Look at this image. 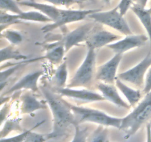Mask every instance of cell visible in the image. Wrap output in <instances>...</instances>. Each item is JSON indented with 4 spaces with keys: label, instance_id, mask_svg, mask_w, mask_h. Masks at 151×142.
Wrapping results in <instances>:
<instances>
[{
    "label": "cell",
    "instance_id": "cell-1",
    "mask_svg": "<svg viewBox=\"0 0 151 142\" xmlns=\"http://www.w3.org/2000/svg\"><path fill=\"white\" fill-rule=\"evenodd\" d=\"M42 93L52 112L54 124L53 131L48 135L47 138L63 137L66 135L69 126L78 125L70 104L65 101L58 95V93H53L48 87H42Z\"/></svg>",
    "mask_w": 151,
    "mask_h": 142
},
{
    "label": "cell",
    "instance_id": "cell-2",
    "mask_svg": "<svg viewBox=\"0 0 151 142\" xmlns=\"http://www.w3.org/2000/svg\"><path fill=\"white\" fill-rule=\"evenodd\" d=\"M150 118L151 91L147 93L141 103L131 113L122 118L119 130L125 133L126 138H129Z\"/></svg>",
    "mask_w": 151,
    "mask_h": 142
},
{
    "label": "cell",
    "instance_id": "cell-3",
    "mask_svg": "<svg viewBox=\"0 0 151 142\" xmlns=\"http://www.w3.org/2000/svg\"><path fill=\"white\" fill-rule=\"evenodd\" d=\"M70 106L73 111L78 124L88 121L96 123L100 125H104L106 127L110 126L118 129L120 127L122 118L110 116L103 111L91 108L75 106L71 104Z\"/></svg>",
    "mask_w": 151,
    "mask_h": 142
},
{
    "label": "cell",
    "instance_id": "cell-4",
    "mask_svg": "<svg viewBox=\"0 0 151 142\" xmlns=\"http://www.w3.org/2000/svg\"><path fill=\"white\" fill-rule=\"evenodd\" d=\"M88 17L94 19L99 23L108 25L122 34L127 36L132 34L128 23L123 18V16L121 15L118 6L109 11L100 12V10H97L88 15Z\"/></svg>",
    "mask_w": 151,
    "mask_h": 142
},
{
    "label": "cell",
    "instance_id": "cell-5",
    "mask_svg": "<svg viewBox=\"0 0 151 142\" xmlns=\"http://www.w3.org/2000/svg\"><path fill=\"white\" fill-rule=\"evenodd\" d=\"M96 53L94 49L88 48L85 60L71 80L70 84L68 85V87H81L87 86L90 84L94 73Z\"/></svg>",
    "mask_w": 151,
    "mask_h": 142
},
{
    "label": "cell",
    "instance_id": "cell-6",
    "mask_svg": "<svg viewBox=\"0 0 151 142\" xmlns=\"http://www.w3.org/2000/svg\"><path fill=\"white\" fill-rule=\"evenodd\" d=\"M151 65V53L143 59L142 62L131 69L128 70L125 72H122L118 75V78L123 81H128L134 85L141 87L144 81L145 74Z\"/></svg>",
    "mask_w": 151,
    "mask_h": 142
},
{
    "label": "cell",
    "instance_id": "cell-7",
    "mask_svg": "<svg viewBox=\"0 0 151 142\" xmlns=\"http://www.w3.org/2000/svg\"><path fill=\"white\" fill-rule=\"evenodd\" d=\"M99 10H61L60 18L58 21L52 25H49L43 28L44 32H49L55 30L57 28H60L66 24L72 22H78L83 20L88 16V15Z\"/></svg>",
    "mask_w": 151,
    "mask_h": 142
},
{
    "label": "cell",
    "instance_id": "cell-8",
    "mask_svg": "<svg viewBox=\"0 0 151 142\" xmlns=\"http://www.w3.org/2000/svg\"><path fill=\"white\" fill-rule=\"evenodd\" d=\"M122 58V53H116V55L109 62L99 67L96 75L97 79L100 80L106 84H113L116 78V70Z\"/></svg>",
    "mask_w": 151,
    "mask_h": 142
},
{
    "label": "cell",
    "instance_id": "cell-9",
    "mask_svg": "<svg viewBox=\"0 0 151 142\" xmlns=\"http://www.w3.org/2000/svg\"><path fill=\"white\" fill-rule=\"evenodd\" d=\"M93 28L94 24H86L66 34L63 39L60 41L64 46L66 52L72 48L73 46L78 45L82 41H86L87 37L93 31Z\"/></svg>",
    "mask_w": 151,
    "mask_h": 142
},
{
    "label": "cell",
    "instance_id": "cell-10",
    "mask_svg": "<svg viewBox=\"0 0 151 142\" xmlns=\"http://www.w3.org/2000/svg\"><path fill=\"white\" fill-rule=\"evenodd\" d=\"M147 41V37L145 35H128L125 38L113 44H108V47L116 53H122L135 47L144 45Z\"/></svg>",
    "mask_w": 151,
    "mask_h": 142
},
{
    "label": "cell",
    "instance_id": "cell-11",
    "mask_svg": "<svg viewBox=\"0 0 151 142\" xmlns=\"http://www.w3.org/2000/svg\"><path fill=\"white\" fill-rule=\"evenodd\" d=\"M55 91L60 96H68L84 101H104L106 99L103 95L101 96L99 93L87 90H75L69 87L68 88L55 87Z\"/></svg>",
    "mask_w": 151,
    "mask_h": 142
},
{
    "label": "cell",
    "instance_id": "cell-12",
    "mask_svg": "<svg viewBox=\"0 0 151 142\" xmlns=\"http://www.w3.org/2000/svg\"><path fill=\"white\" fill-rule=\"evenodd\" d=\"M119 38L120 36L116 34H114L109 31L100 30L96 31L94 33L91 32L87 37L86 42L88 48L96 49L103 47Z\"/></svg>",
    "mask_w": 151,
    "mask_h": 142
},
{
    "label": "cell",
    "instance_id": "cell-13",
    "mask_svg": "<svg viewBox=\"0 0 151 142\" xmlns=\"http://www.w3.org/2000/svg\"><path fill=\"white\" fill-rule=\"evenodd\" d=\"M42 74V70L35 71V72L27 74L22 78H21L18 82H16L11 88L9 89L5 93V95L13 93V92L19 91L22 89H28L33 92L38 91L37 83H38V78Z\"/></svg>",
    "mask_w": 151,
    "mask_h": 142
},
{
    "label": "cell",
    "instance_id": "cell-14",
    "mask_svg": "<svg viewBox=\"0 0 151 142\" xmlns=\"http://www.w3.org/2000/svg\"><path fill=\"white\" fill-rule=\"evenodd\" d=\"M98 89L103 94V97L106 99L109 100V101L121 106L125 107L126 109H129L130 105H128L126 102L122 100V98L119 96L117 90L111 84H104V83H100L98 84Z\"/></svg>",
    "mask_w": 151,
    "mask_h": 142
},
{
    "label": "cell",
    "instance_id": "cell-15",
    "mask_svg": "<svg viewBox=\"0 0 151 142\" xmlns=\"http://www.w3.org/2000/svg\"><path fill=\"white\" fill-rule=\"evenodd\" d=\"M19 4H22V5L33 7V8L42 12L44 14L47 15L50 19H52L53 23H55V22H57L58 21L60 16V13H61V10L57 8L55 6L49 5V4H41V3L35 2V1H22V2H19Z\"/></svg>",
    "mask_w": 151,
    "mask_h": 142
},
{
    "label": "cell",
    "instance_id": "cell-16",
    "mask_svg": "<svg viewBox=\"0 0 151 142\" xmlns=\"http://www.w3.org/2000/svg\"><path fill=\"white\" fill-rule=\"evenodd\" d=\"M22 113H32L38 109H46L47 106L43 102L38 101L35 96L29 93H26L22 96Z\"/></svg>",
    "mask_w": 151,
    "mask_h": 142
},
{
    "label": "cell",
    "instance_id": "cell-17",
    "mask_svg": "<svg viewBox=\"0 0 151 142\" xmlns=\"http://www.w3.org/2000/svg\"><path fill=\"white\" fill-rule=\"evenodd\" d=\"M47 49V51L46 56L42 57V59H47L53 64H59L61 62L66 50L63 44L60 41L50 44Z\"/></svg>",
    "mask_w": 151,
    "mask_h": 142
},
{
    "label": "cell",
    "instance_id": "cell-18",
    "mask_svg": "<svg viewBox=\"0 0 151 142\" xmlns=\"http://www.w3.org/2000/svg\"><path fill=\"white\" fill-rule=\"evenodd\" d=\"M131 7L134 13L138 16L139 20L142 23L143 26L145 28L149 38H150L151 44V12L149 10V9L147 10L145 7L137 4H134Z\"/></svg>",
    "mask_w": 151,
    "mask_h": 142
},
{
    "label": "cell",
    "instance_id": "cell-19",
    "mask_svg": "<svg viewBox=\"0 0 151 142\" xmlns=\"http://www.w3.org/2000/svg\"><path fill=\"white\" fill-rule=\"evenodd\" d=\"M115 81H116V87L121 90V92L123 93L124 96L126 97L128 102L130 103V105H131V106H134V105L139 101L140 98H141V93H140V90H134V89L128 87V86L125 85V84H123V83L121 81L120 78H118V77H116Z\"/></svg>",
    "mask_w": 151,
    "mask_h": 142
},
{
    "label": "cell",
    "instance_id": "cell-20",
    "mask_svg": "<svg viewBox=\"0 0 151 142\" xmlns=\"http://www.w3.org/2000/svg\"><path fill=\"white\" fill-rule=\"evenodd\" d=\"M67 69L66 63L63 62L56 70L55 75L52 78V83L55 85V87H64L67 79Z\"/></svg>",
    "mask_w": 151,
    "mask_h": 142
},
{
    "label": "cell",
    "instance_id": "cell-21",
    "mask_svg": "<svg viewBox=\"0 0 151 142\" xmlns=\"http://www.w3.org/2000/svg\"><path fill=\"white\" fill-rule=\"evenodd\" d=\"M17 16L19 20H27L40 22H52V19H50L47 15L37 11L23 12L21 14H17Z\"/></svg>",
    "mask_w": 151,
    "mask_h": 142
},
{
    "label": "cell",
    "instance_id": "cell-22",
    "mask_svg": "<svg viewBox=\"0 0 151 142\" xmlns=\"http://www.w3.org/2000/svg\"><path fill=\"white\" fill-rule=\"evenodd\" d=\"M10 59L15 60H26L27 56L22 55L18 50L14 49L13 46H8L7 47L1 49V62Z\"/></svg>",
    "mask_w": 151,
    "mask_h": 142
},
{
    "label": "cell",
    "instance_id": "cell-23",
    "mask_svg": "<svg viewBox=\"0 0 151 142\" xmlns=\"http://www.w3.org/2000/svg\"><path fill=\"white\" fill-rule=\"evenodd\" d=\"M28 62H31V60H23L22 62H19L18 64H16L14 66H13L12 67L8 68V69L5 70L4 71H1V89L3 90L4 86V83H6V81L7 80V78L10 76L13 73H14L17 70H19V68L22 66L24 65L26 63Z\"/></svg>",
    "mask_w": 151,
    "mask_h": 142
},
{
    "label": "cell",
    "instance_id": "cell-24",
    "mask_svg": "<svg viewBox=\"0 0 151 142\" xmlns=\"http://www.w3.org/2000/svg\"><path fill=\"white\" fill-rule=\"evenodd\" d=\"M1 37L8 40L12 44H19L23 40L22 34L14 30H6L1 31Z\"/></svg>",
    "mask_w": 151,
    "mask_h": 142
},
{
    "label": "cell",
    "instance_id": "cell-25",
    "mask_svg": "<svg viewBox=\"0 0 151 142\" xmlns=\"http://www.w3.org/2000/svg\"><path fill=\"white\" fill-rule=\"evenodd\" d=\"M104 125H100L96 130H94L90 138L89 141H107L108 139V129L103 127Z\"/></svg>",
    "mask_w": 151,
    "mask_h": 142
},
{
    "label": "cell",
    "instance_id": "cell-26",
    "mask_svg": "<svg viewBox=\"0 0 151 142\" xmlns=\"http://www.w3.org/2000/svg\"><path fill=\"white\" fill-rule=\"evenodd\" d=\"M0 1H1L0 7L1 10L13 12L15 14H21L23 13L14 0H0Z\"/></svg>",
    "mask_w": 151,
    "mask_h": 142
},
{
    "label": "cell",
    "instance_id": "cell-27",
    "mask_svg": "<svg viewBox=\"0 0 151 142\" xmlns=\"http://www.w3.org/2000/svg\"><path fill=\"white\" fill-rule=\"evenodd\" d=\"M19 123L18 120H10L7 121L4 124L2 130L1 132V138H3L7 135L10 131L14 130H19Z\"/></svg>",
    "mask_w": 151,
    "mask_h": 142
},
{
    "label": "cell",
    "instance_id": "cell-28",
    "mask_svg": "<svg viewBox=\"0 0 151 142\" xmlns=\"http://www.w3.org/2000/svg\"><path fill=\"white\" fill-rule=\"evenodd\" d=\"M1 26H3L4 25H13V24H16L20 22V20L18 19L17 14L11 15L8 14L7 13L1 11Z\"/></svg>",
    "mask_w": 151,
    "mask_h": 142
},
{
    "label": "cell",
    "instance_id": "cell-29",
    "mask_svg": "<svg viewBox=\"0 0 151 142\" xmlns=\"http://www.w3.org/2000/svg\"><path fill=\"white\" fill-rule=\"evenodd\" d=\"M75 130H76V133L75 135V138H73V141H86V138L88 137V128L86 127H83V128H81V127L78 125L75 126Z\"/></svg>",
    "mask_w": 151,
    "mask_h": 142
},
{
    "label": "cell",
    "instance_id": "cell-30",
    "mask_svg": "<svg viewBox=\"0 0 151 142\" xmlns=\"http://www.w3.org/2000/svg\"><path fill=\"white\" fill-rule=\"evenodd\" d=\"M39 125V124H37L36 126H35V127H33V128L30 129V130H27V131L24 132V133H22V134L19 135H16V136H14V137L13 138H5V139H1V141H15V142H20V141H25L26 140L28 134L29 133V132L31 131L32 130H33L34 128H35L36 127H38V126Z\"/></svg>",
    "mask_w": 151,
    "mask_h": 142
},
{
    "label": "cell",
    "instance_id": "cell-31",
    "mask_svg": "<svg viewBox=\"0 0 151 142\" xmlns=\"http://www.w3.org/2000/svg\"><path fill=\"white\" fill-rule=\"evenodd\" d=\"M132 1L133 0H121L118 7H119V10L122 16H124L128 11V9L131 7Z\"/></svg>",
    "mask_w": 151,
    "mask_h": 142
},
{
    "label": "cell",
    "instance_id": "cell-32",
    "mask_svg": "<svg viewBox=\"0 0 151 142\" xmlns=\"http://www.w3.org/2000/svg\"><path fill=\"white\" fill-rule=\"evenodd\" d=\"M32 130L28 134L25 141H46L44 135L33 133V132H32Z\"/></svg>",
    "mask_w": 151,
    "mask_h": 142
},
{
    "label": "cell",
    "instance_id": "cell-33",
    "mask_svg": "<svg viewBox=\"0 0 151 142\" xmlns=\"http://www.w3.org/2000/svg\"><path fill=\"white\" fill-rule=\"evenodd\" d=\"M54 5H64L68 7L69 5L78 2V0H45Z\"/></svg>",
    "mask_w": 151,
    "mask_h": 142
},
{
    "label": "cell",
    "instance_id": "cell-34",
    "mask_svg": "<svg viewBox=\"0 0 151 142\" xmlns=\"http://www.w3.org/2000/svg\"><path fill=\"white\" fill-rule=\"evenodd\" d=\"M151 91V68H150L146 75L145 84L144 92L147 94V93Z\"/></svg>",
    "mask_w": 151,
    "mask_h": 142
},
{
    "label": "cell",
    "instance_id": "cell-35",
    "mask_svg": "<svg viewBox=\"0 0 151 142\" xmlns=\"http://www.w3.org/2000/svg\"><path fill=\"white\" fill-rule=\"evenodd\" d=\"M147 1H148V0H135L136 4H139V5L142 6V7H145L146 4H147Z\"/></svg>",
    "mask_w": 151,
    "mask_h": 142
},
{
    "label": "cell",
    "instance_id": "cell-36",
    "mask_svg": "<svg viewBox=\"0 0 151 142\" xmlns=\"http://www.w3.org/2000/svg\"><path fill=\"white\" fill-rule=\"evenodd\" d=\"M111 1V0H103V1H104L105 3H106V4H109V3H110Z\"/></svg>",
    "mask_w": 151,
    "mask_h": 142
},
{
    "label": "cell",
    "instance_id": "cell-37",
    "mask_svg": "<svg viewBox=\"0 0 151 142\" xmlns=\"http://www.w3.org/2000/svg\"><path fill=\"white\" fill-rule=\"evenodd\" d=\"M29 1H34V0H29Z\"/></svg>",
    "mask_w": 151,
    "mask_h": 142
},
{
    "label": "cell",
    "instance_id": "cell-38",
    "mask_svg": "<svg viewBox=\"0 0 151 142\" xmlns=\"http://www.w3.org/2000/svg\"><path fill=\"white\" fill-rule=\"evenodd\" d=\"M149 10H150V11L151 12V7H150V9H149Z\"/></svg>",
    "mask_w": 151,
    "mask_h": 142
},
{
    "label": "cell",
    "instance_id": "cell-39",
    "mask_svg": "<svg viewBox=\"0 0 151 142\" xmlns=\"http://www.w3.org/2000/svg\"><path fill=\"white\" fill-rule=\"evenodd\" d=\"M150 125H151V123H150Z\"/></svg>",
    "mask_w": 151,
    "mask_h": 142
}]
</instances>
